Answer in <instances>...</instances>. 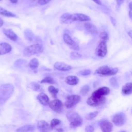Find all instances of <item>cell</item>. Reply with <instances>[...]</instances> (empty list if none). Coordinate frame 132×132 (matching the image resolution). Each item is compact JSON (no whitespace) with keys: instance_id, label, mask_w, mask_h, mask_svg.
<instances>
[{"instance_id":"6da1fadb","label":"cell","mask_w":132,"mask_h":132,"mask_svg":"<svg viewBox=\"0 0 132 132\" xmlns=\"http://www.w3.org/2000/svg\"><path fill=\"white\" fill-rule=\"evenodd\" d=\"M67 118L70 122V126L72 128L80 126L83 122L80 116L75 111H69L67 113Z\"/></svg>"},{"instance_id":"7a4b0ae2","label":"cell","mask_w":132,"mask_h":132,"mask_svg":"<svg viewBox=\"0 0 132 132\" xmlns=\"http://www.w3.org/2000/svg\"><path fill=\"white\" fill-rule=\"evenodd\" d=\"M105 101L106 98L105 96H100L92 93V95L88 98L87 103L91 106L96 107L103 105L105 103Z\"/></svg>"},{"instance_id":"3957f363","label":"cell","mask_w":132,"mask_h":132,"mask_svg":"<svg viewBox=\"0 0 132 132\" xmlns=\"http://www.w3.org/2000/svg\"><path fill=\"white\" fill-rule=\"evenodd\" d=\"M43 51V46L39 44H35L26 47L23 51V54L26 56L42 53Z\"/></svg>"},{"instance_id":"277c9868","label":"cell","mask_w":132,"mask_h":132,"mask_svg":"<svg viewBox=\"0 0 132 132\" xmlns=\"http://www.w3.org/2000/svg\"><path fill=\"white\" fill-rule=\"evenodd\" d=\"M119 69L117 68H111L107 65L102 66L98 68L95 72V74L103 76H112L116 74Z\"/></svg>"},{"instance_id":"5b68a950","label":"cell","mask_w":132,"mask_h":132,"mask_svg":"<svg viewBox=\"0 0 132 132\" xmlns=\"http://www.w3.org/2000/svg\"><path fill=\"white\" fill-rule=\"evenodd\" d=\"M80 100V96L78 95H71L67 98V100L65 102L64 105L67 108H71L75 106L77 103L79 102Z\"/></svg>"},{"instance_id":"8992f818","label":"cell","mask_w":132,"mask_h":132,"mask_svg":"<svg viewBox=\"0 0 132 132\" xmlns=\"http://www.w3.org/2000/svg\"><path fill=\"white\" fill-rule=\"evenodd\" d=\"M126 120V115L123 112H120L113 116L112 121L117 126H121L124 124Z\"/></svg>"},{"instance_id":"52a82bcc","label":"cell","mask_w":132,"mask_h":132,"mask_svg":"<svg viewBox=\"0 0 132 132\" xmlns=\"http://www.w3.org/2000/svg\"><path fill=\"white\" fill-rule=\"evenodd\" d=\"M107 52V46L106 41H102L97 46L95 53L97 56L101 57H104L106 56Z\"/></svg>"},{"instance_id":"ba28073f","label":"cell","mask_w":132,"mask_h":132,"mask_svg":"<svg viewBox=\"0 0 132 132\" xmlns=\"http://www.w3.org/2000/svg\"><path fill=\"white\" fill-rule=\"evenodd\" d=\"M48 105L52 110L56 112H60L63 108V104L62 102L58 99L54 100L50 102Z\"/></svg>"},{"instance_id":"9c48e42d","label":"cell","mask_w":132,"mask_h":132,"mask_svg":"<svg viewBox=\"0 0 132 132\" xmlns=\"http://www.w3.org/2000/svg\"><path fill=\"white\" fill-rule=\"evenodd\" d=\"M63 39L64 42L68 45H69L71 48H72L73 50H79V46L78 45L74 42L72 38L67 34H64L63 36Z\"/></svg>"},{"instance_id":"30bf717a","label":"cell","mask_w":132,"mask_h":132,"mask_svg":"<svg viewBox=\"0 0 132 132\" xmlns=\"http://www.w3.org/2000/svg\"><path fill=\"white\" fill-rule=\"evenodd\" d=\"M90 20V18L82 13H74L71 15V21L87 22Z\"/></svg>"},{"instance_id":"8fae6325","label":"cell","mask_w":132,"mask_h":132,"mask_svg":"<svg viewBox=\"0 0 132 132\" xmlns=\"http://www.w3.org/2000/svg\"><path fill=\"white\" fill-rule=\"evenodd\" d=\"M37 128L40 132H49L52 129L50 125L44 120H41L38 122Z\"/></svg>"},{"instance_id":"7c38bea8","label":"cell","mask_w":132,"mask_h":132,"mask_svg":"<svg viewBox=\"0 0 132 132\" xmlns=\"http://www.w3.org/2000/svg\"><path fill=\"white\" fill-rule=\"evenodd\" d=\"M100 126L102 132H111L113 125L109 121L104 120L100 123Z\"/></svg>"},{"instance_id":"4fadbf2b","label":"cell","mask_w":132,"mask_h":132,"mask_svg":"<svg viewBox=\"0 0 132 132\" xmlns=\"http://www.w3.org/2000/svg\"><path fill=\"white\" fill-rule=\"evenodd\" d=\"M54 67L55 68V69L58 70L62 71H67L71 70L72 68V67L71 65L61 62H55L54 64Z\"/></svg>"},{"instance_id":"5bb4252c","label":"cell","mask_w":132,"mask_h":132,"mask_svg":"<svg viewBox=\"0 0 132 132\" xmlns=\"http://www.w3.org/2000/svg\"><path fill=\"white\" fill-rule=\"evenodd\" d=\"M12 50L11 46L7 43H0V55H5L9 53Z\"/></svg>"},{"instance_id":"9a60e30c","label":"cell","mask_w":132,"mask_h":132,"mask_svg":"<svg viewBox=\"0 0 132 132\" xmlns=\"http://www.w3.org/2000/svg\"><path fill=\"white\" fill-rule=\"evenodd\" d=\"M38 101L41 103L42 105L46 106L50 102V100L46 94L44 93H40L38 94L37 97Z\"/></svg>"},{"instance_id":"2e32d148","label":"cell","mask_w":132,"mask_h":132,"mask_svg":"<svg viewBox=\"0 0 132 132\" xmlns=\"http://www.w3.org/2000/svg\"><path fill=\"white\" fill-rule=\"evenodd\" d=\"M110 92V89L107 87H102L99 88L95 91H94L93 93L94 94H97L100 96H105V95H108Z\"/></svg>"},{"instance_id":"e0dca14e","label":"cell","mask_w":132,"mask_h":132,"mask_svg":"<svg viewBox=\"0 0 132 132\" xmlns=\"http://www.w3.org/2000/svg\"><path fill=\"white\" fill-rule=\"evenodd\" d=\"M4 34L10 40L12 41H16L18 39L17 35L10 29H3V30Z\"/></svg>"},{"instance_id":"ac0fdd59","label":"cell","mask_w":132,"mask_h":132,"mask_svg":"<svg viewBox=\"0 0 132 132\" xmlns=\"http://www.w3.org/2000/svg\"><path fill=\"white\" fill-rule=\"evenodd\" d=\"M78 81L79 79L78 77L74 75L68 76L65 78V82H67V84L70 85H76L78 83Z\"/></svg>"},{"instance_id":"d6986e66","label":"cell","mask_w":132,"mask_h":132,"mask_svg":"<svg viewBox=\"0 0 132 132\" xmlns=\"http://www.w3.org/2000/svg\"><path fill=\"white\" fill-rule=\"evenodd\" d=\"M84 26L86 30H87L88 31H89L91 34L96 35L97 34L96 27L93 24L90 23H85L84 24Z\"/></svg>"},{"instance_id":"ffe728a7","label":"cell","mask_w":132,"mask_h":132,"mask_svg":"<svg viewBox=\"0 0 132 132\" xmlns=\"http://www.w3.org/2000/svg\"><path fill=\"white\" fill-rule=\"evenodd\" d=\"M122 93L125 95H129L132 93V84L128 82L123 86L122 89Z\"/></svg>"},{"instance_id":"44dd1931","label":"cell","mask_w":132,"mask_h":132,"mask_svg":"<svg viewBox=\"0 0 132 132\" xmlns=\"http://www.w3.org/2000/svg\"><path fill=\"white\" fill-rule=\"evenodd\" d=\"M34 129V126L30 125H26L19 128L16 131L18 132H28Z\"/></svg>"},{"instance_id":"7402d4cb","label":"cell","mask_w":132,"mask_h":132,"mask_svg":"<svg viewBox=\"0 0 132 132\" xmlns=\"http://www.w3.org/2000/svg\"><path fill=\"white\" fill-rule=\"evenodd\" d=\"M71 14L68 13L63 14L60 17V21L62 23H66L71 21Z\"/></svg>"},{"instance_id":"603a6c76","label":"cell","mask_w":132,"mask_h":132,"mask_svg":"<svg viewBox=\"0 0 132 132\" xmlns=\"http://www.w3.org/2000/svg\"><path fill=\"white\" fill-rule=\"evenodd\" d=\"M0 14L6 16H8V17H15V15L14 14H13V13L5 9L4 8L1 7H0Z\"/></svg>"},{"instance_id":"cb8c5ba5","label":"cell","mask_w":132,"mask_h":132,"mask_svg":"<svg viewBox=\"0 0 132 132\" xmlns=\"http://www.w3.org/2000/svg\"><path fill=\"white\" fill-rule=\"evenodd\" d=\"M39 65V61L36 58L32 59L29 63V66L31 69H35L37 68Z\"/></svg>"},{"instance_id":"d4e9b609","label":"cell","mask_w":132,"mask_h":132,"mask_svg":"<svg viewBox=\"0 0 132 132\" xmlns=\"http://www.w3.org/2000/svg\"><path fill=\"white\" fill-rule=\"evenodd\" d=\"M48 91L54 97H56V95L58 92V89L53 86H50L48 87Z\"/></svg>"},{"instance_id":"484cf974","label":"cell","mask_w":132,"mask_h":132,"mask_svg":"<svg viewBox=\"0 0 132 132\" xmlns=\"http://www.w3.org/2000/svg\"><path fill=\"white\" fill-rule=\"evenodd\" d=\"M81 57H82V55L80 53L77 52H73L71 53L70 54V57L71 58V59L73 60L80 59Z\"/></svg>"},{"instance_id":"4316f807","label":"cell","mask_w":132,"mask_h":132,"mask_svg":"<svg viewBox=\"0 0 132 132\" xmlns=\"http://www.w3.org/2000/svg\"><path fill=\"white\" fill-rule=\"evenodd\" d=\"M98 113V111H94L92 112H90L86 115V116L85 117V118L88 120H92L94 119L95 117H96L97 116Z\"/></svg>"},{"instance_id":"83f0119b","label":"cell","mask_w":132,"mask_h":132,"mask_svg":"<svg viewBox=\"0 0 132 132\" xmlns=\"http://www.w3.org/2000/svg\"><path fill=\"white\" fill-rule=\"evenodd\" d=\"M61 121L58 119H53L52 120L50 124V126L52 129L55 128L57 125H59Z\"/></svg>"},{"instance_id":"f1b7e54d","label":"cell","mask_w":132,"mask_h":132,"mask_svg":"<svg viewBox=\"0 0 132 132\" xmlns=\"http://www.w3.org/2000/svg\"><path fill=\"white\" fill-rule=\"evenodd\" d=\"M41 83H47V84H54L55 82L54 81V79L52 77L50 76H47L41 81Z\"/></svg>"},{"instance_id":"f546056e","label":"cell","mask_w":132,"mask_h":132,"mask_svg":"<svg viewBox=\"0 0 132 132\" xmlns=\"http://www.w3.org/2000/svg\"><path fill=\"white\" fill-rule=\"evenodd\" d=\"M100 37L103 40V41H107L109 39L108 34L105 31H103L100 33Z\"/></svg>"},{"instance_id":"4dcf8cb0","label":"cell","mask_w":132,"mask_h":132,"mask_svg":"<svg viewBox=\"0 0 132 132\" xmlns=\"http://www.w3.org/2000/svg\"><path fill=\"white\" fill-rule=\"evenodd\" d=\"M91 71L89 69H85V70H83L82 71H80L78 72V74L80 75H82V76H87L89 75L91 73Z\"/></svg>"},{"instance_id":"1f68e13d","label":"cell","mask_w":132,"mask_h":132,"mask_svg":"<svg viewBox=\"0 0 132 132\" xmlns=\"http://www.w3.org/2000/svg\"><path fill=\"white\" fill-rule=\"evenodd\" d=\"M89 87L87 85H86V86H84L80 90V93L82 94H86L89 91Z\"/></svg>"},{"instance_id":"d6a6232c","label":"cell","mask_w":132,"mask_h":132,"mask_svg":"<svg viewBox=\"0 0 132 132\" xmlns=\"http://www.w3.org/2000/svg\"><path fill=\"white\" fill-rule=\"evenodd\" d=\"M94 130L93 127L91 125H88L85 128V132H94Z\"/></svg>"},{"instance_id":"836d02e7","label":"cell","mask_w":132,"mask_h":132,"mask_svg":"<svg viewBox=\"0 0 132 132\" xmlns=\"http://www.w3.org/2000/svg\"><path fill=\"white\" fill-rule=\"evenodd\" d=\"M51 0H38V3L41 5H44L48 3Z\"/></svg>"},{"instance_id":"e575fe53","label":"cell","mask_w":132,"mask_h":132,"mask_svg":"<svg viewBox=\"0 0 132 132\" xmlns=\"http://www.w3.org/2000/svg\"><path fill=\"white\" fill-rule=\"evenodd\" d=\"M129 16L130 18H131V3H130L129 4Z\"/></svg>"},{"instance_id":"d590c367","label":"cell","mask_w":132,"mask_h":132,"mask_svg":"<svg viewBox=\"0 0 132 132\" xmlns=\"http://www.w3.org/2000/svg\"><path fill=\"white\" fill-rule=\"evenodd\" d=\"M116 2H117V4H118V5H119V6H120V5L123 3V1H124V0H116Z\"/></svg>"},{"instance_id":"8d00e7d4","label":"cell","mask_w":132,"mask_h":132,"mask_svg":"<svg viewBox=\"0 0 132 132\" xmlns=\"http://www.w3.org/2000/svg\"><path fill=\"white\" fill-rule=\"evenodd\" d=\"M92 1H93L94 2H95L96 4H98V5H101L102 4L101 0H92Z\"/></svg>"},{"instance_id":"74e56055","label":"cell","mask_w":132,"mask_h":132,"mask_svg":"<svg viewBox=\"0 0 132 132\" xmlns=\"http://www.w3.org/2000/svg\"><path fill=\"white\" fill-rule=\"evenodd\" d=\"M3 23H4L3 21V20L0 18V27H1V26H3Z\"/></svg>"},{"instance_id":"f35d334b","label":"cell","mask_w":132,"mask_h":132,"mask_svg":"<svg viewBox=\"0 0 132 132\" xmlns=\"http://www.w3.org/2000/svg\"><path fill=\"white\" fill-rule=\"evenodd\" d=\"M10 1L12 3H13V4L16 3L18 2V0H10Z\"/></svg>"},{"instance_id":"ab89813d","label":"cell","mask_w":132,"mask_h":132,"mask_svg":"<svg viewBox=\"0 0 132 132\" xmlns=\"http://www.w3.org/2000/svg\"><path fill=\"white\" fill-rule=\"evenodd\" d=\"M57 130L58 132H62L63 131V129H61V128H58V129H57Z\"/></svg>"},{"instance_id":"60d3db41","label":"cell","mask_w":132,"mask_h":132,"mask_svg":"<svg viewBox=\"0 0 132 132\" xmlns=\"http://www.w3.org/2000/svg\"><path fill=\"white\" fill-rule=\"evenodd\" d=\"M128 34L129 35V36H130V37H131V30L129 31L128 32Z\"/></svg>"},{"instance_id":"b9f144b4","label":"cell","mask_w":132,"mask_h":132,"mask_svg":"<svg viewBox=\"0 0 132 132\" xmlns=\"http://www.w3.org/2000/svg\"><path fill=\"white\" fill-rule=\"evenodd\" d=\"M121 132H126V131H121Z\"/></svg>"},{"instance_id":"7bdbcfd3","label":"cell","mask_w":132,"mask_h":132,"mask_svg":"<svg viewBox=\"0 0 132 132\" xmlns=\"http://www.w3.org/2000/svg\"><path fill=\"white\" fill-rule=\"evenodd\" d=\"M0 1H1V0H0Z\"/></svg>"}]
</instances>
